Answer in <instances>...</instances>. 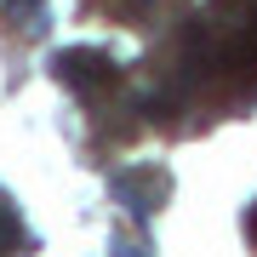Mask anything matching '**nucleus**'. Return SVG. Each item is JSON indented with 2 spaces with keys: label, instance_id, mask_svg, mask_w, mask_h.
I'll use <instances>...</instances> for the list:
<instances>
[{
  "label": "nucleus",
  "instance_id": "f03ea898",
  "mask_svg": "<svg viewBox=\"0 0 257 257\" xmlns=\"http://www.w3.org/2000/svg\"><path fill=\"white\" fill-rule=\"evenodd\" d=\"M23 240V223H18V206H6L0 200V251H12Z\"/></svg>",
  "mask_w": 257,
  "mask_h": 257
},
{
  "label": "nucleus",
  "instance_id": "f257e3e1",
  "mask_svg": "<svg viewBox=\"0 0 257 257\" xmlns=\"http://www.w3.org/2000/svg\"><path fill=\"white\" fill-rule=\"evenodd\" d=\"M52 69H57V80H69V86H92V80H114V63L103 52L92 46H74V52H57L52 57Z\"/></svg>",
  "mask_w": 257,
  "mask_h": 257
}]
</instances>
